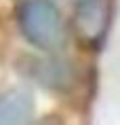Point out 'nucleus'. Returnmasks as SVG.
Masks as SVG:
<instances>
[{"label": "nucleus", "instance_id": "nucleus-3", "mask_svg": "<svg viewBox=\"0 0 120 125\" xmlns=\"http://www.w3.org/2000/svg\"><path fill=\"white\" fill-rule=\"evenodd\" d=\"M34 115V98L30 91L11 89L0 95V125L27 123Z\"/></svg>", "mask_w": 120, "mask_h": 125}, {"label": "nucleus", "instance_id": "nucleus-2", "mask_svg": "<svg viewBox=\"0 0 120 125\" xmlns=\"http://www.w3.org/2000/svg\"><path fill=\"white\" fill-rule=\"evenodd\" d=\"M80 36L88 42H97L103 36L110 21V11L103 0H82L74 15Z\"/></svg>", "mask_w": 120, "mask_h": 125}, {"label": "nucleus", "instance_id": "nucleus-1", "mask_svg": "<svg viewBox=\"0 0 120 125\" xmlns=\"http://www.w3.org/2000/svg\"><path fill=\"white\" fill-rule=\"evenodd\" d=\"M19 28L34 47L57 51L65 42V26L51 0H25L19 9Z\"/></svg>", "mask_w": 120, "mask_h": 125}]
</instances>
